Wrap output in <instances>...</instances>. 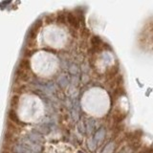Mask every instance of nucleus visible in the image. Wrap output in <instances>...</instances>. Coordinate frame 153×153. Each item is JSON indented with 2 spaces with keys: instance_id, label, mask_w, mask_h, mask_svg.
Returning <instances> with one entry per match:
<instances>
[{
  "instance_id": "nucleus-5",
  "label": "nucleus",
  "mask_w": 153,
  "mask_h": 153,
  "mask_svg": "<svg viewBox=\"0 0 153 153\" xmlns=\"http://www.w3.org/2000/svg\"><path fill=\"white\" fill-rule=\"evenodd\" d=\"M113 147H114L113 144H112V143H110V144H108V145H107L105 147V149L102 150V153H112Z\"/></svg>"
},
{
  "instance_id": "nucleus-1",
  "label": "nucleus",
  "mask_w": 153,
  "mask_h": 153,
  "mask_svg": "<svg viewBox=\"0 0 153 153\" xmlns=\"http://www.w3.org/2000/svg\"><path fill=\"white\" fill-rule=\"evenodd\" d=\"M66 18H67V21L71 26H73L75 28H79L80 26V22H79V19L77 18V16L73 15L72 12H68L66 15Z\"/></svg>"
},
{
  "instance_id": "nucleus-3",
  "label": "nucleus",
  "mask_w": 153,
  "mask_h": 153,
  "mask_svg": "<svg viewBox=\"0 0 153 153\" xmlns=\"http://www.w3.org/2000/svg\"><path fill=\"white\" fill-rule=\"evenodd\" d=\"M105 128L102 127L100 129H99L97 131V133L95 134V139H94V142L95 143H99L103 139V137H105Z\"/></svg>"
},
{
  "instance_id": "nucleus-6",
  "label": "nucleus",
  "mask_w": 153,
  "mask_h": 153,
  "mask_svg": "<svg viewBox=\"0 0 153 153\" xmlns=\"http://www.w3.org/2000/svg\"><path fill=\"white\" fill-rule=\"evenodd\" d=\"M141 153H153V148L151 147H145L143 150L141 151Z\"/></svg>"
},
{
  "instance_id": "nucleus-2",
  "label": "nucleus",
  "mask_w": 153,
  "mask_h": 153,
  "mask_svg": "<svg viewBox=\"0 0 153 153\" xmlns=\"http://www.w3.org/2000/svg\"><path fill=\"white\" fill-rule=\"evenodd\" d=\"M40 24H41L40 20H37V22H35L34 25L30 28V30L28 32V37H30V39L35 38V37L37 35V30H38V28H39Z\"/></svg>"
},
{
  "instance_id": "nucleus-4",
  "label": "nucleus",
  "mask_w": 153,
  "mask_h": 153,
  "mask_svg": "<svg viewBox=\"0 0 153 153\" xmlns=\"http://www.w3.org/2000/svg\"><path fill=\"white\" fill-rule=\"evenodd\" d=\"M91 42H92V44H93V46H94V47L100 46V43H102V39H100V38L99 37H93L92 38H91Z\"/></svg>"
},
{
  "instance_id": "nucleus-7",
  "label": "nucleus",
  "mask_w": 153,
  "mask_h": 153,
  "mask_svg": "<svg viewBox=\"0 0 153 153\" xmlns=\"http://www.w3.org/2000/svg\"><path fill=\"white\" fill-rule=\"evenodd\" d=\"M78 153H83L82 151H79V152H78Z\"/></svg>"
}]
</instances>
